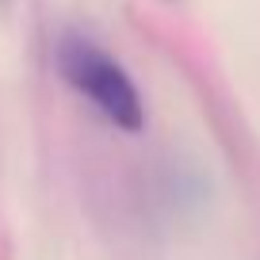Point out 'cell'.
Returning a JSON list of instances; mask_svg holds the SVG:
<instances>
[{
    "label": "cell",
    "mask_w": 260,
    "mask_h": 260,
    "mask_svg": "<svg viewBox=\"0 0 260 260\" xmlns=\"http://www.w3.org/2000/svg\"><path fill=\"white\" fill-rule=\"evenodd\" d=\"M57 73L77 96H84L115 130L122 134H138L146 126V100H142L134 77L122 69V61H115L100 42H92L88 35L65 31L57 39Z\"/></svg>",
    "instance_id": "6da1fadb"
}]
</instances>
